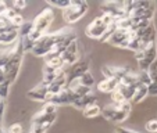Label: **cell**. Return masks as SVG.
<instances>
[{"mask_svg": "<svg viewBox=\"0 0 157 133\" xmlns=\"http://www.w3.org/2000/svg\"><path fill=\"white\" fill-rule=\"evenodd\" d=\"M86 11H88V3L86 2L74 0V2H71L70 7L63 10V17L67 22H77L79 18H82L85 15Z\"/></svg>", "mask_w": 157, "mask_h": 133, "instance_id": "obj_1", "label": "cell"}, {"mask_svg": "<svg viewBox=\"0 0 157 133\" xmlns=\"http://www.w3.org/2000/svg\"><path fill=\"white\" fill-rule=\"evenodd\" d=\"M56 44H57V39L54 33H52V35H44L43 33V36L38 42H35V46H33V49L31 51H32L33 56L43 57V56H48L54 49Z\"/></svg>", "mask_w": 157, "mask_h": 133, "instance_id": "obj_2", "label": "cell"}, {"mask_svg": "<svg viewBox=\"0 0 157 133\" xmlns=\"http://www.w3.org/2000/svg\"><path fill=\"white\" fill-rule=\"evenodd\" d=\"M54 18V14H53V10L52 9H44L40 14H38V17L33 20L32 22V27L35 29L40 31V32H44L46 28L50 25V22L53 21Z\"/></svg>", "mask_w": 157, "mask_h": 133, "instance_id": "obj_3", "label": "cell"}, {"mask_svg": "<svg viewBox=\"0 0 157 133\" xmlns=\"http://www.w3.org/2000/svg\"><path fill=\"white\" fill-rule=\"evenodd\" d=\"M77 98L78 97L75 96V93L72 92V89L65 87V89H63L60 93H57V94L50 96L49 103L54 104V105H57V104H74V101L77 100Z\"/></svg>", "mask_w": 157, "mask_h": 133, "instance_id": "obj_4", "label": "cell"}, {"mask_svg": "<svg viewBox=\"0 0 157 133\" xmlns=\"http://www.w3.org/2000/svg\"><path fill=\"white\" fill-rule=\"evenodd\" d=\"M101 114H103V116L107 119V121L116 122V124L125 121V119H127V116H128L127 113H122V111L117 109L113 104H110V105L104 107V108L101 109Z\"/></svg>", "mask_w": 157, "mask_h": 133, "instance_id": "obj_5", "label": "cell"}, {"mask_svg": "<svg viewBox=\"0 0 157 133\" xmlns=\"http://www.w3.org/2000/svg\"><path fill=\"white\" fill-rule=\"evenodd\" d=\"M106 29H107V25L104 24L100 18H96L92 24L86 28V35L90 36V38H95V39H100L103 36V33L106 32Z\"/></svg>", "mask_w": 157, "mask_h": 133, "instance_id": "obj_6", "label": "cell"}, {"mask_svg": "<svg viewBox=\"0 0 157 133\" xmlns=\"http://www.w3.org/2000/svg\"><path fill=\"white\" fill-rule=\"evenodd\" d=\"M27 96L31 100H38V101H49V98H50V94L48 92V86L42 85V83L39 86H36L35 89H31L27 93Z\"/></svg>", "mask_w": 157, "mask_h": 133, "instance_id": "obj_7", "label": "cell"}, {"mask_svg": "<svg viewBox=\"0 0 157 133\" xmlns=\"http://www.w3.org/2000/svg\"><path fill=\"white\" fill-rule=\"evenodd\" d=\"M124 9L127 13L133 11V10H142V9H154V4L149 0H132L124 3Z\"/></svg>", "mask_w": 157, "mask_h": 133, "instance_id": "obj_8", "label": "cell"}, {"mask_svg": "<svg viewBox=\"0 0 157 133\" xmlns=\"http://www.w3.org/2000/svg\"><path fill=\"white\" fill-rule=\"evenodd\" d=\"M154 15V9H142V10H133L128 13V17L132 20H146L151 21Z\"/></svg>", "mask_w": 157, "mask_h": 133, "instance_id": "obj_9", "label": "cell"}, {"mask_svg": "<svg viewBox=\"0 0 157 133\" xmlns=\"http://www.w3.org/2000/svg\"><path fill=\"white\" fill-rule=\"evenodd\" d=\"M118 80L114 79V78H104L103 80L98 83V89L100 92H104V93H113L114 90L117 89L118 86Z\"/></svg>", "mask_w": 157, "mask_h": 133, "instance_id": "obj_10", "label": "cell"}, {"mask_svg": "<svg viewBox=\"0 0 157 133\" xmlns=\"http://www.w3.org/2000/svg\"><path fill=\"white\" fill-rule=\"evenodd\" d=\"M129 31H125V29H118V28H117L116 29V32L113 33V35H111V38L109 39V42H107V43H110V44H113V46H121L122 43H124V40L125 39L128 38V36H129Z\"/></svg>", "mask_w": 157, "mask_h": 133, "instance_id": "obj_11", "label": "cell"}, {"mask_svg": "<svg viewBox=\"0 0 157 133\" xmlns=\"http://www.w3.org/2000/svg\"><path fill=\"white\" fill-rule=\"evenodd\" d=\"M93 104H96V96L93 94V93H89V94L83 96V97L77 98V100L74 101V104H72V105H74L75 108L85 109L86 107L93 105Z\"/></svg>", "mask_w": 157, "mask_h": 133, "instance_id": "obj_12", "label": "cell"}, {"mask_svg": "<svg viewBox=\"0 0 157 133\" xmlns=\"http://www.w3.org/2000/svg\"><path fill=\"white\" fill-rule=\"evenodd\" d=\"M2 32V31H0ZM18 38V29H13V31H4L2 32V38H0V43L3 44H10L13 42H15Z\"/></svg>", "mask_w": 157, "mask_h": 133, "instance_id": "obj_13", "label": "cell"}, {"mask_svg": "<svg viewBox=\"0 0 157 133\" xmlns=\"http://www.w3.org/2000/svg\"><path fill=\"white\" fill-rule=\"evenodd\" d=\"M147 94H149L147 86L139 83V85L136 86V89H135V94H133V97H132V101L133 103H139V101H142Z\"/></svg>", "mask_w": 157, "mask_h": 133, "instance_id": "obj_14", "label": "cell"}, {"mask_svg": "<svg viewBox=\"0 0 157 133\" xmlns=\"http://www.w3.org/2000/svg\"><path fill=\"white\" fill-rule=\"evenodd\" d=\"M77 82H78V85H81V86L92 87V86L95 85V78L92 76V74H90V72H86V74L81 75V76L78 78Z\"/></svg>", "mask_w": 157, "mask_h": 133, "instance_id": "obj_15", "label": "cell"}, {"mask_svg": "<svg viewBox=\"0 0 157 133\" xmlns=\"http://www.w3.org/2000/svg\"><path fill=\"white\" fill-rule=\"evenodd\" d=\"M82 113H83V116H86V118H95V116H98L101 113V108L98 104H93V105H89L85 109H82Z\"/></svg>", "mask_w": 157, "mask_h": 133, "instance_id": "obj_16", "label": "cell"}, {"mask_svg": "<svg viewBox=\"0 0 157 133\" xmlns=\"http://www.w3.org/2000/svg\"><path fill=\"white\" fill-rule=\"evenodd\" d=\"M72 89V92L75 93V96H77L78 98L79 97H83V96L89 94V93H92L90 92V87H86V86H81V85H75L74 87H70Z\"/></svg>", "mask_w": 157, "mask_h": 133, "instance_id": "obj_17", "label": "cell"}, {"mask_svg": "<svg viewBox=\"0 0 157 133\" xmlns=\"http://www.w3.org/2000/svg\"><path fill=\"white\" fill-rule=\"evenodd\" d=\"M116 29H117V25H116V21H114L113 24L107 27L106 32L103 33V36L100 38V40H101V42H109V39L111 38V35H113L114 32H116Z\"/></svg>", "mask_w": 157, "mask_h": 133, "instance_id": "obj_18", "label": "cell"}, {"mask_svg": "<svg viewBox=\"0 0 157 133\" xmlns=\"http://www.w3.org/2000/svg\"><path fill=\"white\" fill-rule=\"evenodd\" d=\"M147 74H149V78H150L151 83H157V60L151 62V65L147 69Z\"/></svg>", "mask_w": 157, "mask_h": 133, "instance_id": "obj_19", "label": "cell"}, {"mask_svg": "<svg viewBox=\"0 0 157 133\" xmlns=\"http://www.w3.org/2000/svg\"><path fill=\"white\" fill-rule=\"evenodd\" d=\"M113 105L116 107L117 109H120V111H122V113H127V114H129L131 108H132V104H131V101H121V103H113Z\"/></svg>", "mask_w": 157, "mask_h": 133, "instance_id": "obj_20", "label": "cell"}, {"mask_svg": "<svg viewBox=\"0 0 157 133\" xmlns=\"http://www.w3.org/2000/svg\"><path fill=\"white\" fill-rule=\"evenodd\" d=\"M31 31H32V22H24V24L18 28V35L25 38V36L29 35Z\"/></svg>", "mask_w": 157, "mask_h": 133, "instance_id": "obj_21", "label": "cell"}, {"mask_svg": "<svg viewBox=\"0 0 157 133\" xmlns=\"http://www.w3.org/2000/svg\"><path fill=\"white\" fill-rule=\"evenodd\" d=\"M138 75V82L140 83V85H145V86H149L151 83V80H150V78H149V74H147V71H140L139 74H136Z\"/></svg>", "mask_w": 157, "mask_h": 133, "instance_id": "obj_22", "label": "cell"}, {"mask_svg": "<svg viewBox=\"0 0 157 133\" xmlns=\"http://www.w3.org/2000/svg\"><path fill=\"white\" fill-rule=\"evenodd\" d=\"M40 114H42V115H44V116H49V115H53V114H57V105L49 103L48 105H46L40 111Z\"/></svg>", "mask_w": 157, "mask_h": 133, "instance_id": "obj_23", "label": "cell"}, {"mask_svg": "<svg viewBox=\"0 0 157 133\" xmlns=\"http://www.w3.org/2000/svg\"><path fill=\"white\" fill-rule=\"evenodd\" d=\"M49 3L53 4V6H56V7H60V9H63V10H65L67 7H70L71 0H50Z\"/></svg>", "mask_w": 157, "mask_h": 133, "instance_id": "obj_24", "label": "cell"}, {"mask_svg": "<svg viewBox=\"0 0 157 133\" xmlns=\"http://www.w3.org/2000/svg\"><path fill=\"white\" fill-rule=\"evenodd\" d=\"M146 130H149V132H151V133H157V121L156 119H151V121H149L147 124H146Z\"/></svg>", "mask_w": 157, "mask_h": 133, "instance_id": "obj_25", "label": "cell"}, {"mask_svg": "<svg viewBox=\"0 0 157 133\" xmlns=\"http://www.w3.org/2000/svg\"><path fill=\"white\" fill-rule=\"evenodd\" d=\"M7 133H22V126L20 124H13L11 126L9 127Z\"/></svg>", "mask_w": 157, "mask_h": 133, "instance_id": "obj_26", "label": "cell"}, {"mask_svg": "<svg viewBox=\"0 0 157 133\" xmlns=\"http://www.w3.org/2000/svg\"><path fill=\"white\" fill-rule=\"evenodd\" d=\"M25 4H27V3H25L24 0H18V2H14V4H13V9H14L15 11H18L20 9H24Z\"/></svg>", "mask_w": 157, "mask_h": 133, "instance_id": "obj_27", "label": "cell"}, {"mask_svg": "<svg viewBox=\"0 0 157 133\" xmlns=\"http://www.w3.org/2000/svg\"><path fill=\"white\" fill-rule=\"evenodd\" d=\"M147 92H149V94L157 96V83H150L147 86Z\"/></svg>", "mask_w": 157, "mask_h": 133, "instance_id": "obj_28", "label": "cell"}, {"mask_svg": "<svg viewBox=\"0 0 157 133\" xmlns=\"http://www.w3.org/2000/svg\"><path fill=\"white\" fill-rule=\"evenodd\" d=\"M117 133H138V132H133V130L127 129V127H118V129H117Z\"/></svg>", "mask_w": 157, "mask_h": 133, "instance_id": "obj_29", "label": "cell"}, {"mask_svg": "<svg viewBox=\"0 0 157 133\" xmlns=\"http://www.w3.org/2000/svg\"><path fill=\"white\" fill-rule=\"evenodd\" d=\"M4 108H6V104H4V100H0V119H2V116H3Z\"/></svg>", "mask_w": 157, "mask_h": 133, "instance_id": "obj_30", "label": "cell"}, {"mask_svg": "<svg viewBox=\"0 0 157 133\" xmlns=\"http://www.w3.org/2000/svg\"><path fill=\"white\" fill-rule=\"evenodd\" d=\"M0 38H2V32H0Z\"/></svg>", "mask_w": 157, "mask_h": 133, "instance_id": "obj_31", "label": "cell"}, {"mask_svg": "<svg viewBox=\"0 0 157 133\" xmlns=\"http://www.w3.org/2000/svg\"><path fill=\"white\" fill-rule=\"evenodd\" d=\"M0 100H2V98H0Z\"/></svg>", "mask_w": 157, "mask_h": 133, "instance_id": "obj_32", "label": "cell"}, {"mask_svg": "<svg viewBox=\"0 0 157 133\" xmlns=\"http://www.w3.org/2000/svg\"><path fill=\"white\" fill-rule=\"evenodd\" d=\"M29 133H31V132H29Z\"/></svg>", "mask_w": 157, "mask_h": 133, "instance_id": "obj_33", "label": "cell"}]
</instances>
